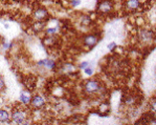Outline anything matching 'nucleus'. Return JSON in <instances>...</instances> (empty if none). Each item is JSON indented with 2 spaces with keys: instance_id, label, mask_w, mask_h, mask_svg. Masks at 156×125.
Wrapping results in <instances>:
<instances>
[{
  "instance_id": "f257e3e1",
  "label": "nucleus",
  "mask_w": 156,
  "mask_h": 125,
  "mask_svg": "<svg viewBox=\"0 0 156 125\" xmlns=\"http://www.w3.org/2000/svg\"><path fill=\"white\" fill-rule=\"evenodd\" d=\"M112 3L110 2L109 0H103V1H101L99 3V5H97V11L101 13H103V14H108L109 12L112 11Z\"/></svg>"
},
{
  "instance_id": "f03ea898",
  "label": "nucleus",
  "mask_w": 156,
  "mask_h": 125,
  "mask_svg": "<svg viewBox=\"0 0 156 125\" xmlns=\"http://www.w3.org/2000/svg\"><path fill=\"white\" fill-rule=\"evenodd\" d=\"M101 85L97 81L90 80L88 82H86L85 84V90L89 94H93V92H97L99 89H100Z\"/></svg>"
},
{
  "instance_id": "7ed1b4c3",
  "label": "nucleus",
  "mask_w": 156,
  "mask_h": 125,
  "mask_svg": "<svg viewBox=\"0 0 156 125\" xmlns=\"http://www.w3.org/2000/svg\"><path fill=\"white\" fill-rule=\"evenodd\" d=\"M12 119L13 121L17 124H21V123L24 122V120H25V113H24L23 110H20V109H17V110H14L12 113Z\"/></svg>"
},
{
  "instance_id": "20e7f679",
  "label": "nucleus",
  "mask_w": 156,
  "mask_h": 125,
  "mask_svg": "<svg viewBox=\"0 0 156 125\" xmlns=\"http://www.w3.org/2000/svg\"><path fill=\"white\" fill-rule=\"evenodd\" d=\"M46 17H47V11L45 9H38L34 12V18H35L36 20L38 21L44 20Z\"/></svg>"
},
{
  "instance_id": "39448f33",
  "label": "nucleus",
  "mask_w": 156,
  "mask_h": 125,
  "mask_svg": "<svg viewBox=\"0 0 156 125\" xmlns=\"http://www.w3.org/2000/svg\"><path fill=\"white\" fill-rule=\"evenodd\" d=\"M44 104H45V101L41 96H35V97L32 99V105L34 107H36V108H40V107H42Z\"/></svg>"
},
{
  "instance_id": "423d86ee",
  "label": "nucleus",
  "mask_w": 156,
  "mask_h": 125,
  "mask_svg": "<svg viewBox=\"0 0 156 125\" xmlns=\"http://www.w3.org/2000/svg\"><path fill=\"white\" fill-rule=\"evenodd\" d=\"M140 5L139 0H126V7L130 11H135Z\"/></svg>"
},
{
  "instance_id": "0eeeda50",
  "label": "nucleus",
  "mask_w": 156,
  "mask_h": 125,
  "mask_svg": "<svg viewBox=\"0 0 156 125\" xmlns=\"http://www.w3.org/2000/svg\"><path fill=\"white\" fill-rule=\"evenodd\" d=\"M97 38L95 37L94 35H89L87 36L85 38V40H84V43H85L86 45H88V46H93V45L97 44Z\"/></svg>"
},
{
  "instance_id": "6e6552de",
  "label": "nucleus",
  "mask_w": 156,
  "mask_h": 125,
  "mask_svg": "<svg viewBox=\"0 0 156 125\" xmlns=\"http://www.w3.org/2000/svg\"><path fill=\"white\" fill-rule=\"evenodd\" d=\"M9 119V113L4 109H0V122H7Z\"/></svg>"
},
{
  "instance_id": "1a4fd4ad",
  "label": "nucleus",
  "mask_w": 156,
  "mask_h": 125,
  "mask_svg": "<svg viewBox=\"0 0 156 125\" xmlns=\"http://www.w3.org/2000/svg\"><path fill=\"white\" fill-rule=\"evenodd\" d=\"M30 96L26 95V92H22L20 96V101L23 103V104H27L28 102H30Z\"/></svg>"
},
{
  "instance_id": "9d476101",
  "label": "nucleus",
  "mask_w": 156,
  "mask_h": 125,
  "mask_svg": "<svg viewBox=\"0 0 156 125\" xmlns=\"http://www.w3.org/2000/svg\"><path fill=\"white\" fill-rule=\"evenodd\" d=\"M44 61V66H46V67H48V69H53V66H55V62H53V60H43Z\"/></svg>"
},
{
  "instance_id": "9b49d317",
  "label": "nucleus",
  "mask_w": 156,
  "mask_h": 125,
  "mask_svg": "<svg viewBox=\"0 0 156 125\" xmlns=\"http://www.w3.org/2000/svg\"><path fill=\"white\" fill-rule=\"evenodd\" d=\"M43 25L44 23H42V22H37V23L34 24V30L35 31H40L43 29Z\"/></svg>"
},
{
  "instance_id": "f8f14e48",
  "label": "nucleus",
  "mask_w": 156,
  "mask_h": 125,
  "mask_svg": "<svg viewBox=\"0 0 156 125\" xmlns=\"http://www.w3.org/2000/svg\"><path fill=\"white\" fill-rule=\"evenodd\" d=\"M80 3H81V0H71V5L74 6V7L80 5Z\"/></svg>"
},
{
  "instance_id": "ddd939ff",
  "label": "nucleus",
  "mask_w": 156,
  "mask_h": 125,
  "mask_svg": "<svg viewBox=\"0 0 156 125\" xmlns=\"http://www.w3.org/2000/svg\"><path fill=\"white\" fill-rule=\"evenodd\" d=\"M84 69H85V73H86V74L89 75V76H91V75L93 74V71H92L91 69H89L88 66H87V67H85Z\"/></svg>"
},
{
  "instance_id": "4468645a",
  "label": "nucleus",
  "mask_w": 156,
  "mask_h": 125,
  "mask_svg": "<svg viewBox=\"0 0 156 125\" xmlns=\"http://www.w3.org/2000/svg\"><path fill=\"white\" fill-rule=\"evenodd\" d=\"M134 101H135V100H134L132 97H129V98L126 100V103H127V104H133V103H134Z\"/></svg>"
},
{
  "instance_id": "2eb2a0df",
  "label": "nucleus",
  "mask_w": 156,
  "mask_h": 125,
  "mask_svg": "<svg viewBox=\"0 0 156 125\" xmlns=\"http://www.w3.org/2000/svg\"><path fill=\"white\" fill-rule=\"evenodd\" d=\"M46 33L49 34V35H51V34H55V33H56V29H47Z\"/></svg>"
},
{
  "instance_id": "dca6fc26",
  "label": "nucleus",
  "mask_w": 156,
  "mask_h": 125,
  "mask_svg": "<svg viewBox=\"0 0 156 125\" xmlns=\"http://www.w3.org/2000/svg\"><path fill=\"white\" fill-rule=\"evenodd\" d=\"M115 46H116V44H115L114 42H111L110 44H108V50H110V51H112V50H113V48H114Z\"/></svg>"
},
{
  "instance_id": "f3484780",
  "label": "nucleus",
  "mask_w": 156,
  "mask_h": 125,
  "mask_svg": "<svg viewBox=\"0 0 156 125\" xmlns=\"http://www.w3.org/2000/svg\"><path fill=\"white\" fill-rule=\"evenodd\" d=\"M87 66H88V62H82L80 64V69H85Z\"/></svg>"
},
{
  "instance_id": "a211bd4d",
  "label": "nucleus",
  "mask_w": 156,
  "mask_h": 125,
  "mask_svg": "<svg viewBox=\"0 0 156 125\" xmlns=\"http://www.w3.org/2000/svg\"><path fill=\"white\" fill-rule=\"evenodd\" d=\"M86 18H87V17H86ZM89 23H90V20H89L88 18H87L85 21H83V24H86V25H87V24H89Z\"/></svg>"
},
{
  "instance_id": "6ab92c4d",
  "label": "nucleus",
  "mask_w": 156,
  "mask_h": 125,
  "mask_svg": "<svg viewBox=\"0 0 156 125\" xmlns=\"http://www.w3.org/2000/svg\"><path fill=\"white\" fill-rule=\"evenodd\" d=\"M9 46H12V44H7V43H3V48H9Z\"/></svg>"
},
{
  "instance_id": "aec40b11",
  "label": "nucleus",
  "mask_w": 156,
  "mask_h": 125,
  "mask_svg": "<svg viewBox=\"0 0 156 125\" xmlns=\"http://www.w3.org/2000/svg\"><path fill=\"white\" fill-rule=\"evenodd\" d=\"M38 65H40V66L44 65V61H43V60H41V61H39V62H38Z\"/></svg>"
}]
</instances>
